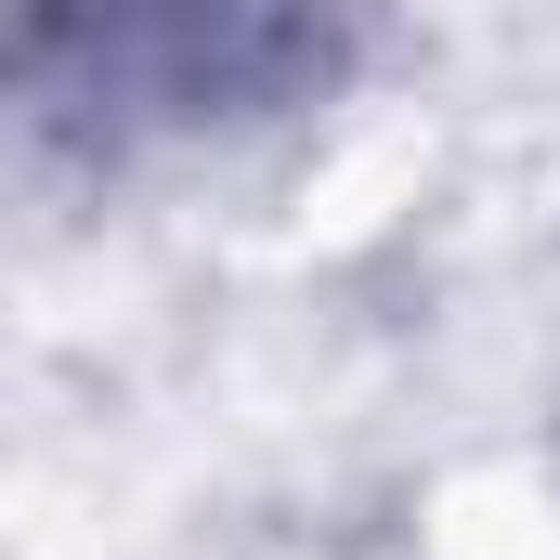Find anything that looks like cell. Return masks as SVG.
Listing matches in <instances>:
<instances>
[{"label":"cell","instance_id":"cell-1","mask_svg":"<svg viewBox=\"0 0 560 560\" xmlns=\"http://www.w3.org/2000/svg\"><path fill=\"white\" fill-rule=\"evenodd\" d=\"M352 0H0V118L131 156L287 118L339 79Z\"/></svg>","mask_w":560,"mask_h":560}]
</instances>
